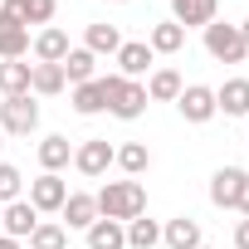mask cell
I'll use <instances>...</instances> for the list:
<instances>
[{
  "label": "cell",
  "instance_id": "15",
  "mask_svg": "<svg viewBox=\"0 0 249 249\" xmlns=\"http://www.w3.org/2000/svg\"><path fill=\"white\" fill-rule=\"evenodd\" d=\"M161 239H166L171 249H200V225H196L191 215H181V220H171V225L161 230Z\"/></svg>",
  "mask_w": 249,
  "mask_h": 249
},
{
  "label": "cell",
  "instance_id": "31",
  "mask_svg": "<svg viewBox=\"0 0 249 249\" xmlns=\"http://www.w3.org/2000/svg\"><path fill=\"white\" fill-rule=\"evenodd\" d=\"M234 249H249V220H239V230H234Z\"/></svg>",
  "mask_w": 249,
  "mask_h": 249
},
{
  "label": "cell",
  "instance_id": "23",
  "mask_svg": "<svg viewBox=\"0 0 249 249\" xmlns=\"http://www.w3.org/2000/svg\"><path fill=\"white\" fill-rule=\"evenodd\" d=\"M112 161L127 171V176H142V171L152 166V152H147L142 142H127V147H117V152H112Z\"/></svg>",
  "mask_w": 249,
  "mask_h": 249
},
{
  "label": "cell",
  "instance_id": "20",
  "mask_svg": "<svg viewBox=\"0 0 249 249\" xmlns=\"http://www.w3.org/2000/svg\"><path fill=\"white\" fill-rule=\"evenodd\" d=\"M59 88H64V69H59V64H35V69H30V93L49 98V93H59Z\"/></svg>",
  "mask_w": 249,
  "mask_h": 249
},
{
  "label": "cell",
  "instance_id": "13",
  "mask_svg": "<svg viewBox=\"0 0 249 249\" xmlns=\"http://www.w3.org/2000/svg\"><path fill=\"white\" fill-rule=\"evenodd\" d=\"M30 69H35V64L5 59V64H0V93H5V98H20V93H30Z\"/></svg>",
  "mask_w": 249,
  "mask_h": 249
},
{
  "label": "cell",
  "instance_id": "17",
  "mask_svg": "<svg viewBox=\"0 0 249 249\" xmlns=\"http://www.w3.org/2000/svg\"><path fill=\"white\" fill-rule=\"evenodd\" d=\"M35 54H39V64H64L69 59V35L64 30H44L35 39Z\"/></svg>",
  "mask_w": 249,
  "mask_h": 249
},
{
  "label": "cell",
  "instance_id": "9",
  "mask_svg": "<svg viewBox=\"0 0 249 249\" xmlns=\"http://www.w3.org/2000/svg\"><path fill=\"white\" fill-rule=\"evenodd\" d=\"M215 112H225V117H249V78H230L225 88H215Z\"/></svg>",
  "mask_w": 249,
  "mask_h": 249
},
{
  "label": "cell",
  "instance_id": "26",
  "mask_svg": "<svg viewBox=\"0 0 249 249\" xmlns=\"http://www.w3.org/2000/svg\"><path fill=\"white\" fill-rule=\"evenodd\" d=\"M181 44H186V30H181V25H157V30H152V39H147V49H152V54H176Z\"/></svg>",
  "mask_w": 249,
  "mask_h": 249
},
{
  "label": "cell",
  "instance_id": "1",
  "mask_svg": "<svg viewBox=\"0 0 249 249\" xmlns=\"http://www.w3.org/2000/svg\"><path fill=\"white\" fill-rule=\"evenodd\" d=\"M93 200H98V215H103V220H117V225L147 215V191H142L137 181H107Z\"/></svg>",
  "mask_w": 249,
  "mask_h": 249
},
{
  "label": "cell",
  "instance_id": "6",
  "mask_svg": "<svg viewBox=\"0 0 249 249\" xmlns=\"http://www.w3.org/2000/svg\"><path fill=\"white\" fill-rule=\"evenodd\" d=\"M35 225H39V210H35L30 200H10V205H5V215H0V230H5L10 239H30V234H35Z\"/></svg>",
  "mask_w": 249,
  "mask_h": 249
},
{
  "label": "cell",
  "instance_id": "28",
  "mask_svg": "<svg viewBox=\"0 0 249 249\" xmlns=\"http://www.w3.org/2000/svg\"><path fill=\"white\" fill-rule=\"evenodd\" d=\"M20 25H49L54 20V0H15Z\"/></svg>",
  "mask_w": 249,
  "mask_h": 249
},
{
  "label": "cell",
  "instance_id": "32",
  "mask_svg": "<svg viewBox=\"0 0 249 249\" xmlns=\"http://www.w3.org/2000/svg\"><path fill=\"white\" fill-rule=\"evenodd\" d=\"M234 210H244V215H249V176H244V186H239V200H234Z\"/></svg>",
  "mask_w": 249,
  "mask_h": 249
},
{
  "label": "cell",
  "instance_id": "7",
  "mask_svg": "<svg viewBox=\"0 0 249 249\" xmlns=\"http://www.w3.org/2000/svg\"><path fill=\"white\" fill-rule=\"evenodd\" d=\"M112 152H117V147H107V137H93V142H83V147L73 152V166H78L83 176H103V171L112 166Z\"/></svg>",
  "mask_w": 249,
  "mask_h": 249
},
{
  "label": "cell",
  "instance_id": "22",
  "mask_svg": "<svg viewBox=\"0 0 249 249\" xmlns=\"http://www.w3.org/2000/svg\"><path fill=\"white\" fill-rule=\"evenodd\" d=\"M73 107H78L83 117L103 112V107H107V93H103V78H93V83H78V88H73Z\"/></svg>",
  "mask_w": 249,
  "mask_h": 249
},
{
  "label": "cell",
  "instance_id": "5",
  "mask_svg": "<svg viewBox=\"0 0 249 249\" xmlns=\"http://www.w3.org/2000/svg\"><path fill=\"white\" fill-rule=\"evenodd\" d=\"M176 107H181V117H186V122H210V117H215V88L191 83V88H181Z\"/></svg>",
  "mask_w": 249,
  "mask_h": 249
},
{
  "label": "cell",
  "instance_id": "12",
  "mask_svg": "<svg viewBox=\"0 0 249 249\" xmlns=\"http://www.w3.org/2000/svg\"><path fill=\"white\" fill-rule=\"evenodd\" d=\"M88 249H127V230L117 220H93L88 225Z\"/></svg>",
  "mask_w": 249,
  "mask_h": 249
},
{
  "label": "cell",
  "instance_id": "24",
  "mask_svg": "<svg viewBox=\"0 0 249 249\" xmlns=\"http://www.w3.org/2000/svg\"><path fill=\"white\" fill-rule=\"evenodd\" d=\"M88 54H117L122 49V35H117V25H88V44H83Z\"/></svg>",
  "mask_w": 249,
  "mask_h": 249
},
{
  "label": "cell",
  "instance_id": "33",
  "mask_svg": "<svg viewBox=\"0 0 249 249\" xmlns=\"http://www.w3.org/2000/svg\"><path fill=\"white\" fill-rule=\"evenodd\" d=\"M0 249H20V239H10V234H0Z\"/></svg>",
  "mask_w": 249,
  "mask_h": 249
},
{
  "label": "cell",
  "instance_id": "10",
  "mask_svg": "<svg viewBox=\"0 0 249 249\" xmlns=\"http://www.w3.org/2000/svg\"><path fill=\"white\" fill-rule=\"evenodd\" d=\"M244 176H249V171H239V166H225V171H215V181H210V200H215L220 210H234Z\"/></svg>",
  "mask_w": 249,
  "mask_h": 249
},
{
  "label": "cell",
  "instance_id": "37",
  "mask_svg": "<svg viewBox=\"0 0 249 249\" xmlns=\"http://www.w3.org/2000/svg\"><path fill=\"white\" fill-rule=\"evenodd\" d=\"M200 249H205V244H200Z\"/></svg>",
  "mask_w": 249,
  "mask_h": 249
},
{
  "label": "cell",
  "instance_id": "2",
  "mask_svg": "<svg viewBox=\"0 0 249 249\" xmlns=\"http://www.w3.org/2000/svg\"><path fill=\"white\" fill-rule=\"evenodd\" d=\"M103 93H107V112L122 117V122H132L147 112V83H132V78H122V73H107L103 78Z\"/></svg>",
  "mask_w": 249,
  "mask_h": 249
},
{
  "label": "cell",
  "instance_id": "14",
  "mask_svg": "<svg viewBox=\"0 0 249 249\" xmlns=\"http://www.w3.org/2000/svg\"><path fill=\"white\" fill-rule=\"evenodd\" d=\"M64 220H69L73 230H88V225L98 220V200H93V196H83V191H73V196L64 200Z\"/></svg>",
  "mask_w": 249,
  "mask_h": 249
},
{
  "label": "cell",
  "instance_id": "16",
  "mask_svg": "<svg viewBox=\"0 0 249 249\" xmlns=\"http://www.w3.org/2000/svg\"><path fill=\"white\" fill-rule=\"evenodd\" d=\"M30 49V30L15 20H0V59H25Z\"/></svg>",
  "mask_w": 249,
  "mask_h": 249
},
{
  "label": "cell",
  "instance_id": "35",
  "mask_svg": "<svg viewBox=\"0 0 249 249\" xmlns=\"http://www.w3.org/2000/svg\"><path fill=\"white\" fill-rule=\"evenodd\" d=\"M0 147H5V132H0Z\"/></svg>",
  "mask_w": 249,
  "mask_h": 249
},
{
  "label": "cell",
  "instance_id": "36",
  "mask_svg": "<svg viewBox=\"0 0 249 249\" xmlns=\"http://www.w3.org/2000/svg\"><path fill=\"white\" fill-rule=\"evenodd\" d=\"M0 215H5V205H0Z\"/></svg>",
  "mask_w": 249,
  "mask_h": 249
},
{
  "label": "cell",
  "instance_id": "34",
  "mask_svg": "<svg viewBox=\"0 0 249 249\" xmlns=\"http://www.w3.org/2000/svg\"><path fill=\"white\" fill-rule=\"evenodd\" d=\"M239 39H244V49H249V20H244V25H239Z\"/></svg>",
  "mask_w": 249,
  "mask_h": 249
},
{
  "label": "cell",
  "instance_id": "18",
  "mask_svg": "<svg viewBox=\"0 0 249 249\" xmlns=\"http://www.w3.org/2000/svg\"><path fill=\"white\" fill-rule=\"evenodd\" d=\"M147 64H152V49H147V44H122V49H117V69H122V78L137 83V73H147Z\"/></svg>",
  "mask_w": 249,
  "mask_h": 249
},
{
  "label": "cell",
  "instance_id": "30",
  "mask_svg": "<svg viewBox=\"0 0 249 249\" xmlns=\"http://www.w3.org/2000/svg\"><path fill=\"white\" fill-rule=\"evenodd\" d=\"M10 200H20V171L0 161V205H10Z\"/></svg>",
  "mask_w": 249,
  "mask_h": 249
},
{
  "label": "cell",
  "instance_id": "27",
  "mask_svg": "<svg viewBox=\"0 0 249 249\" xmlns=\"http://www.w3.org/2000/svg\"><path fill=\"white\" fill-rule=\"evenodd\" d=\"M157 239H161V225L157 220H142V215L127 220V249H152Z\"/></svg>",
  "mask_w": 249,
  "mask_h": 249
},
{
  "label": "cell",
  "instance_id": "19",
  "mask_svg": "<svg viewBox=\"0 0 249 249\" xmlns=\"http://www.w3.org/2000/svg\"><path fill=\"white\" fill-rule=\"evenodd\" d=\"M59 69H64V83H73V88L78 83H93V54L88 49H69V59Z\"/></svg>",
  "mask_w": 249,
  "mask_h": 249
},
{
  "label": "cell",
  "instance_id": "3",
  "mask_svg": "<svg viewBox=\"0 0 249 249\" xmlns=\"http://www.w3.org/2000/svg\"><path fill=\"white\" fill-rule=\"evenodd\" d=\"M35 127H39V103H30V93H20V98H5V103H0V132L30 137Z\"/></svg>",
  "mask_w": 249,
  "mask_h": 249
},
{
  "label": "cell",
  "instance_id": "4",
  "mask_svg": "<svg viewBox=\"0 0 249 249\" xmlns=\"http://www.w3.org/2000/svg\"><path fill=\"white\" fill-rule=\"evenodd\" d=\"M205 49L220 64H244V54H249L239 39V25H205Z\"/></svg>",
  "mask_w": 249,
  "mask_h": 249
},
{
  "label": "cell",
  "instance_id": "8",
  "mask_svg": "<svg viewBox=\"0 0 249 249\" xmlns=\"http://www.w3.org/2000/svg\"><path fill=\"white\" fill-rule=\"evenodd\" d=\"M64 200H69V186L54 171H44L39 181H30V205L35 210H64Z\"/></svg>",
  "mask_w": 249,
  "mask_h": 249
},
{
  "label": "cell",
  "instance_id": "11",
  "mask_svg": "<svg viewBox=\"0 0 249 249\" xmlns=\"http://www.w3.org/2000/svg\"><path fill=\"white\" fill-rule=\"evenodd\" d=\"M215 10H220V0H171V15L181 30L191 25H215Z\"/></svg>",
  "mask_w": 249,
  "mask_h": 249
},
{
  "label": "cell",
  "instance_id": "25",
  "mask_svg": "<svg viewBox=\"0 0 249 249\" xmlns=\"http://www.w3.org/2000/svg\"><path fill=\"white\" fill-rule=\"evenodd\" d=\"M69 157H73L69 137H44V142H39V166H44V171H59V166H69Z\"/></svg>",
  "mask_w": 249,
  "mask_h": 249
},
{
  "label": "cell",
  "instance_id": "21",
  "mask_svg": "<svg viewBox=\"0 0 249 249\" xmlns=\"http://www.w3.org/2000/svg\"><path fill=\"white\" fill-rule=\"evenodd\" d=\"M147 98H157V103H176V98H181V73H176V69H157L152 83H147Z\"/></svg>",
  "mask_w": 249,
  "mask_h": 249
},
{
  "label": "cell",
  "instance_id": "29",
  "mask_svg": "<svg viewBox=\"0 0 249 249\" xmlns=\"http://www.w3.org/2000/svg\"><path fill=\"white\" fill-rule=\"evenodd\" d=\"M64 244H69L64 225H35V234H30V249H64Z\"/></svg>",
  "mask_w": 249,
  "mask_h": 249
}]
</instances>
